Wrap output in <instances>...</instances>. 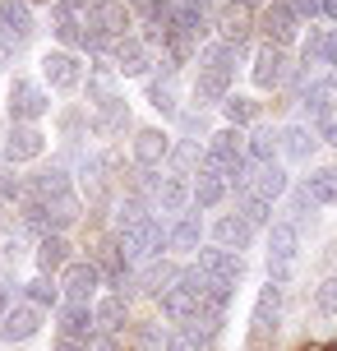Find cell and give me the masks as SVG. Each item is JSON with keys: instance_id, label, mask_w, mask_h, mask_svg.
Instances as JSON below:
<instances>
[{"instance_id": "cell-1", "label": "cell", "mask_w": 337, "mask_h": 351, "mask_svg": "<svg viewBox=\"0 0 337 351\" xmlns=\"http://www.w3.org/2000/svg\"><path fill=\"white\" fill-rule=\"evenodd\" d=\"M236 51H240V47H231V42L203 47V56H199V79H195V97H203V102H222V97H227V84H231V74H236Z\"/></svg>"}, {"instance_id": "cell-2", "label": "cell", "mask_w": 337, "mask_h": 351, "mask_svg": "<svg viewBox=\"0 0 337 351\" xmlns=\"http://www.w3.org/2000/svg\"><path fill=\"white\" fill-rule=\"evenodd\" d=\"M121 245H125L129 259H158L162 250H166V227H162V217L139 213L134 222H125L121 227Z\"/></svg>"}, {"instance_id": "cell-3", "label": "cell", "mask_w": 337, "mask_h": 351, "mask_svg": "<svg viewBox=\"0 0 337 351\" xmlns=\"http://www.w3.org/2000/svg\"><path fill=\"white\" fill-rule=\"evenodd\" d=\"M199 273L208 278V287H217V291H227L240 282V254L236 250H222V245H208L199 250Z\"/></svg>"}, {"instance_id": "cell-4", "label": "cell", "mask_w": 337, "mask_h": 351, "mask_svg": "<svg viewBox=\"0 0 337 351\" xmlns=\"http://www.w3.org/2000/svg\"><path fill=\"white\" fill-rule=\"evenodd\" d=\"M97 287H102V273H97V263H92V259H70L65 268H60V291H65V300L92 305Z\"/></svg>"}, {"instance_id": "cell-5", "label": "cell", "mask_w": 337, "mask_h": 351, "mask_svg": "<svg viewBox=\"0 0 337 351\" xmlns=\"http://www.w3.org/2000/svg\"><path fill=\"white\" fill-rule=\"evenodd\" d=\"M296 254H301V231L291 222H273L268 227V273L286 278V268L296 263Z\"/></svg>"}, {"instance_id": "cell-6", "label": "cell", "mask_w": 337, "mask_h": 351, "mask_svg": "<svg viewBox=\"0 0 337 351\" xmlns=\"http://www.w3.org/2000/svg\"><path fill=\"white\" fill-rule=\"evenodd\" d=\"M47 111H51V97H47L33 79H14V84H10V116H14V121L33 125V121H42Z\"/></svg>"}, {"instance_id": "cell-7", "label": "cell", "mask_w": 337, "mask_h": 351, "mask_svg": "<svg viewBox=\"0 0 337 351\" xmlns=\"http://www.w3.org/2000/svg\"><path fill=\"white\" fill-rule=\"evenodd\" d=\"M42 79H47L55 93H74V88L84 84V65H79L74 51H47V60H42Z\"/></svg>"}, {"instance_id": "cell-8", "label": "cell", "mask_w": 337, "mask_h": 351, "mask_svg": "<svg viewBox=\"0 0 337 351\" xmlns=\"http://www.w3.org/2000/svg\"><path fill=\"white\" fill-rule=\"evenodd\" d=\"M47 153V134L28 121H14L10 125V139H5V158L10 162H33Z\"/></svg>"}, {"instance_id": "cell-9", "label": "cell", "mask_w": 337, "mask_h": 351, "mask_svg": "<svg viewBox=\"0 0 337 351\" xmlns=\"http://www.w3.org/2000/svg\"><path fill=\"white\" fill-rule=\"evenodd\" d=\"M259 28H264L268 47H291V42H296V28H301V19L291 14L282 0H273L264 14H259Z\"/></svg>"}, {"instance_id": "cell-10", "label": "cell", "mask_w": 337, "mask_h": 351, "mask_svg": "<svg viewBox=\"0 0 337 351\" xmlns=\"http://www.w3.org/2000/svg\"><path fill=\"white\" fill-rule=\"evenodd\" d=\"M148 65H158L153 42H143V37H121L116 42V74H148Z\"/></svg>"}, {"instance_id": "cell-11", "label": "cell", "mask_w": 337, "mask_h": 351, "mask_svg": "<svg viewBox=\"0 0 337 351\" xmlns=\"http://www.w3.org/2000/svg\"><path fill=\"white\" fill-rule=\"evenodd\" d=\"M0 37L5 42H28L33 37V10H28V0H0Z\"/></svg>"}, {"instance_id": "cell-12", "label": "cell", "mask_w": 337, "mask_h": 351, "mask_svg": "<svg viewBox=\"0 0 337 351\" xmlns=\"http://www.w3.org/2000/svg\"><path fill=\"white\" fill-rule=\"evenodd\" d=\"M236 190H249V194H259V199L273 204V199H282V194H286V171H282V167H273V162H268V167H254V176H240Z\"/></svg>"}, {"instance_id": "cell-13", "label": "cell", "mask_w": 337, "mask_h": 351, "mask_svg": "<svg viewBox=\"0 0 337 351\" xmlns=\"http://www.w3.org/2000/svg\"><path fill=\"white\" fill-rule=\"evenodd\" d=\"M277 310H282V287L268 282L259 300H254V342H264L268 333H277Z\"/></svg>"}, {"instance_id": "cell-14", "label": "cell", "mask_w": 337, "mask_h": 351, "mask_svg": "<svg viewBox=\"0 0 337 351\" xmlns=\"http://www.w3.org/2000/svg\"><path fill=\"white\" fill-rule=\"evenodd\" d=\"M301 194L310 199V208H337V167H319V171H310Z\"/></svg>"}, {"instance_id": "cell-15", "label": "cell", "mask_w": 337, "mask_h": 351, "mask_svg": "<svg viewBox=\"0 0 337 351\" xmlns=\"http://www.w3.org/2000/svg\"><path fill=\"white\" fill-rule=\"evenodd\" d=\"M305 65H337V28H310V37L301 42Z\"/></svg>"}, {"instance_id": "cell-16", "label": "cell", "mask_w": 337, "mask_h": 351, "mask_svg": "<svg viewBox=\"0 0 337 351\" xmlns=\"http://www.w3.org/2000/svg\"><path fill=\"white\" fill-rule=\"evenodd\" d=\"M0 328H5V337H10V342H23V337H33L37 328H42V310H37V305H28V300H23V305H10V310H5V319H0Z\"/></svg>"}, {"instance_id": "cell-17", "label": "cell", "mask_w": 337, "mask_h": 351, "mask_svg": "<svg viewBox=\"0 0 337 351\" xmlns=\"http://www.w3.org/2000/svg\"><path fill=\"white\" fill-rule=\"evenodd\" d=\"M92 333H97V319H92V305L65 300V310H60V337H74V342H88Z\"/></svg>"}, {"instance_id": "cell-18", "label": "cell", "mask_w": 337, "mask_h": 351, "mask_svg": "<svg viewBox=\"0 0 337 351\" xmlns=\"http://www.w3.org/2000/svg\"><path fill=\"white\" fill-rule=\"evenodd\" d=\"M92 263H97V273H102L107 287H125V273H129V254H125V245H111V241L97 245Z\"/></svg>"}, {"instance_id": "cell-19", "label": "cell", "mask_w": 337, "mask_h": 351, "mask_svg": "<svg viewBox=\"0 0 337 351\" xmlns=\"http://www.w3.org/2000/svg\"><path fill=\"white\" fill-rule=\"evenodd\" d=\"M65 263H70V241H65L60 231H47V236L37 241V268L51 278V273H60Z\"/></svg>"}, {"instance_id": "cell-20", "label": "cell", "mask_w": 337, "mask_h": 351, "mask_svg": "<svg viewBox=\"0 0 337 351\" xmlns=\"http://www.w3.org/2000/svg\"><path fill=\"white\" fill-rule=\"evenodd\" d=\"M166 153H171V139H166L162 130H139V134H134V162H139V167H162Z\"/></svg>"}, {"instance_id": "cell-21", "label": "cell", "mask_w": 337, "mask_h": 351, "mask_svg": "<svg viewBox=\"0 0 337 351\" xmlns=\"http://www.w3.org/2000/svg\"><path fill=\"white\" fill-rule=\"evenodd\" d=\"M305 111L319 121V116H337V79H314V84L301 93Z\"/></svg>"}, {"instance_id": "cell-22", "label": "cell", "mask_w": 337, "mask_h": 351, "mask_svg": "<svg viewBox=\"0 0 337 351\" xmlns=\"http://www.w3.org/2000/svg\"><path fill=\"white\" fill-rule=\"evenodd\" d=\"M286 79V51L282 47H264L254 56V84L259 88H277Z\"/></svg>"}, {"instance_id": "cell-23", "label": "cell", "mask_w": 337, "mask_h": 351, "mask_svg": "<svg viewBox=\"0 0 337 351\" xmlns=\"http://www.w3.org/2000/svg\"><path fill=\"white\" fill-rule=\"evenodd\" d=\"M314 148H319V139H314L310 125H286L282 134H277V153H286L291 162H305Z\"/></svg>"}, {"instance_id": "cell-24", "label": "cell", "mask_w": 337, "mask_h": 351, "mask_svg": "<svg viewBox=\"0 0 337 351\" xmlns=\"http://www.w3.org/2000/svg\"><path fill=\"white\" fill-rule=\"evenodd\" d=\"M153 204H158L162 213H185V204H190V185H185V176H162L158 190H153Z\"/></svg>"}, {"instance_id": "cell-25", "label": "cell", "mask_w": 337, "mask_h": 351, "mask_svg": "<svg viewBox=\"0 0 337 351\" xmlns=\"http://www.w3.org/2000/svg\"><path fill=\"white\" fill-rule=\"evenodd\" d=\"M213 236H217V245H222V250H236V254H240V250L254 241V227H249L240 213H227V217L213 227Z\"/></svg>"}, {"instance_id": "cell-26", "label": "cell", "mask_w": 337, "mask_h": 351, "mask_svg": "<svg viewBox=\"0 0 337 351\" xmlns=\"http://www.w3.org/2000/svg\"><path fill=\"white\" fill-rule=\"evenodd\" d=\"M33 194L42 199V204L70 199V176H65V167H42V171L33 176Z\"/></svg>"}, {"instance_id": "cell-27", "label": "cell", "mask_w": 337, "mask_h": 351, "mask_svg": "<svg viewBox=\"0 0 337 351\" xmlns=\"http://www.w3.org/2000/svg\"><path fill=\"white\" fill-rule=\"evenodd\" d=\"M227 190H231L227 176H217V171H208V167H203V176L190 185V199H195L199 208H217V204L227 199Z\"/></svg>"}, {"instance_id": "cell-28", "label": "cell", "mask_w": 337, "mask_h": 351, "mask_svg": "<svg viewBox=\"0 0 337 351\" xmlns=\"http://www.w3.org/2000/svg\"><path fill=\"white\" fill-rule=\"evenodd\" d=\"M199 241H203V222H199L195 213H185V217H180L176 227L166 231V245H171V250H180V254H195V250H199Z\"/></svg>"}, {"instance_id": "cell-29", "label": "cell", "mask_w": 337, "mask_h": 351, "mask_svg": "<svg viewBox=\"0 0 337 351\" xmlns=\"http://www.w3.org/2000/svg\"><path fill=\"white\" fill-rule=\"evenodd\" d=\"M236 213L245 217L249 227H268L273 222V204L259 199V194H249V190H236Z\"/></svg>"}, {"instance_id": "cell-30", "label": "cell", "mask_w": 337, "mask_h": 351, "mask_svg": "<svg viewBox=\"0 0 337 351\" xmlns=\"http://www.w3.org/2000/svg\"><path fill=\"white\" fill-rule=\"evenodd\" d=\"M92 319H97V328H102V333L116 337V333H125V319H129V310H125L121 296H107L97 310H92Z\"/></svg>"}, {"instance_id": "cell-31", "label": "cell", "mask_w": 337, "mask_h": 351, "mask_svg": "<svg viewBox=\"0 0 337 351\" xmlns=\"http://www.w3.org/2000/svg\"><path fill=\"white\" fill-rule=\"evenodd\" d=\"M245 158H249V167H268L277 158V134L273 130H254L245 139Z\"/></svg>"}, {"instance_id": "cell-32", "label": "cell", "mask_w": 337, "mask_h": 351, "mask_svg": "<svg viewBox=\"0 0 337 351\" xmlns=\"http://www.w3.org/2000/svg\"><path fill=\"white\" fill-rule=\"evenodd\" d=\"M222 111H227V121L236 125V130H240V125H254L259 121V102H254V97H222Z\"/></svg>"}, {"instance_id": "cell-33", "label": "cell", "mask_w": 337, "mask_h": 351, "mask_svg": "<svg viewBox=\"0 0 337 351\" xmlns=\"http://www.w3.org/2000/svg\"><path fill=\"white\" fill-rule=\"evenodd\" d=\"M148 102L158 106L162 116L176 111V84H171V74H166V79H148Z\"/></svg>"}, {"instance_id": "cell-34", "label": "cell", "mask_w": 337, "mask_h": 351, "mask_svg": "<svg viewBox=\"0 0 337 351\" xmlns=\"http://www.w3.org/2000/svg\"><path fill=\"white\" fill-rule=\"evenodd\" d=\"M55 296H60V287H51V278H47V273L28 282V305H37V310H47V305H55Z\"/></svg>"}, {"instance_id": "cell-35", "label": "cell", "mask_w": 337, "mask_h": 351, "mask_svg": "<svg viewBox=\"0 0 337 351\" xmlns=\"http://www.w3.org/2000/svg\"><path fill=\"white\" fill-rule=\"evenodd\" d=\"M314 310L328 315V319H337V278L319 282V291H314Z\"/></svg>"}, {"instance_id": "cell-36", "label": "cell", "mask_w": 337, "mask_h": 351, "mask_svg": "<svg viewBox=\"0 0 337 351\" xmlns=\"http://www.w3.org/2000/svg\"><path fill=\"white\" fill-rule=\"evenodd\" d=\"M319 143H337V116H319V130H314Z\"/></svg>"}, {"instance_id": "cell-37", "label": "cell", "mask_w": 337, "mask_h": 351, "mask_svg": "<svg viewBox=\"0 0 337 351\" xmlns=\"http://www.w3.org/2000/svg\"><path fill=\"white\" fill-rule=\"evenodd\" d=\"M166 351H199V337L195 333H176L171 342H166Z\"/></svg>"}, {"instance_id": "cell-38", "label": "cell", "mask_w": 337, "mask_h": 351, "mask_svg": "<svg viewBox=\"0 0 337 351\" xmlns=\"http://www.w3.org/2000/svg\"><path fill=\"white\" fill-rule=\"evenodd\" d=\"M55 351H88V342H74V337H55Z\"/></svg>"}, {"instance_id": "cell-39", "label": "cell", "mask_w": 337, "mask_h": 351, "mask_svg": "<svg viewBox=\"0 0 337 351\" xmlns=\"http://www.w3.org/2000/svg\"><path fill=\"white\" fill-rule=\"evenodd\" d=\"M5 310H10V291H5V282H0V319H5Z\"/></svg>"}, {"instance_id": "cell-40", "label": "cell", "mask_w": 337, "mask_h": 351, "mask_svg": "<svg viewBox=\"0 0 337 351\" xmlns=\"http://www.w3.org/2000/svg\"><path fill=\"white\" fill-rule=\"evenodd\" d=\"M319 5H323V10H328V14L337 19V0H319Z\"/></svg>"}]
</instances>
